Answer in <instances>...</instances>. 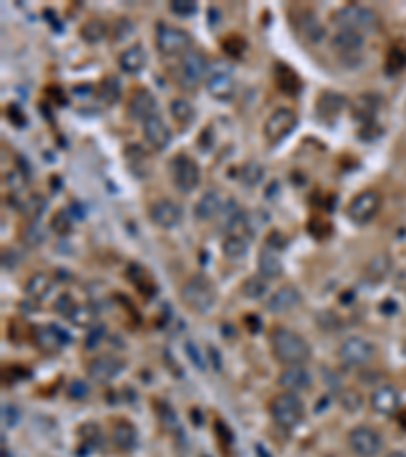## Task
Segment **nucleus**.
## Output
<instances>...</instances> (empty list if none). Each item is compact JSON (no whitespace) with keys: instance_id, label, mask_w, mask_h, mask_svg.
Masks as SVG:
<instances>
[{"instance_id":"48","label":"nucleus","mask_w":406,"mask_h":457,"mask_svg":"<svg viewBox=\"0 0 406 457\" xmlns=\"http://www.w3.org/2000/svg\"><path fill=\"white\" fill-rule=\"evenodd\" d=\"M132 31H134V25L128 21V19H118L116 23H114V27H112V35H114V41H124V39H128L130 35H132Z\"/></svg>"},{"instance_id":"10","label":"nucleus","mask_w":406,"mask_h":457,"mask_svg":"<svg viewBox=\"0 0 406 457\" xmlns=\"http://www.w3.org/2000/svg\"><path fill=\"white\" fill-rule=\"evenodd\" d=\"M380 203H382L380 193L374 189H366L351 200L348 205V218L355 226H366L368 222L376 218Z\"/></svg>"},{"instance_id":"35","label":"nucleus","mask_w":406,"mask_h":457,"mask_svg":"<svg viewBox=\"0 0 406 457\" xmlns=\"http://www.w3.org/2000/svg\"><path fill=\"white\" fill-rule=\"evenodd\" d=\"M268 293V281L256 275V277H248L242 285H240V295L246 301H258Z\"/></svg>"},{"instance_id":"1","label":"nucleus","mask_w":406,"mask_h":457,"mask_svg":"<svg viewBox=\"0 0 406 457\" xmlns=\"http://www.w3.org/2000/svg\"><path fill=\"white\" fill-rule=\"evenodd\" d=\"M272 356L285 366H303L311 358V345L289 327H274L270 331Z\"/></svg>"},{"instance_id":"43","label":"nucleus","mask_w":406,"mask_h":457,"mask_svg":"<svg viewBox=\"0 0 406 457\" xmlns=\"http://www.w3.org/2000/svg\"><path fill=\"white\" fill-rule=\"evenodd\" d=\"M405 67H406V51L398 49V47L390 49L388 55H386V74L394 76V74L403 71Z\"/></svg>"},{"instance_id":"7","label":"nucleus","mask_w":406,"mask_h":457,"mask_svg":"<svg viewBox=\"0 0 406 457\" xmlns=\"http://www.w3.org/2000/svg\"><path fill=\"white\" fill-rule=\"evenodd\" d=\"M290 25L299 37H303L309 43H321L325 37V27L319 23V17L305 6H294L290 10Z\"/></svg>"},{"instance_id":"12","label":"nucleus","mask_w":406,"mask_h":457,"mask_svg":"<svg viewBox=\"0 0 406 457\" xmlns=\"http://www.w3.org/2000/svg\"><path fill=\"white\" fill-rule=\"evenodd\" d=\"M33 342H35V345L39 350H43L47 354H58L67 343L71 342V338L59 325L45 323V325H35L33 327Z\"/></svg>"},{"instance_id":"49","label":"nucleus","mask_w":406,"mask_h":457,"mask_svg":"<svg viewBox=\"0 0 406 457\" xmlns=\"http://www.w3.org/2000/svg\"><path fill=\"white\" fill-rule=\"evenodd\" d=\"M104 336H106V327L104 325H94V327H89V331H87L86 336V347L87 350H94L96 345H100V342L104 340Z\"/></svg>"},{"instance_id":"6","label":"nucleus","mask_w":406,"mask_h":457,"mask_svg":"<svg viewBox=\"0 0 406 457\" xmlns=\"http://www.w3.org/2000/svg\"><path fill=\"white\" fill-rule=\"evenodd\" d=\"M297 128V114L290 108H276L264 122V141L270 146H276L287 141L290 132Z\"/></svg>"},{"instance_id":"28","label":"nucleus","mask_w":406,"mask_h":457,"mask_svg":"<svg viewBox=\"0 0 406 457\" xmlns=\"http://www.w3.org/2000/svg\"><path fill=\"white\" fill-rule=\"evenodd\" d=\"M258 273L266 281L268 279H279L283 275V262L279 257V250H274L270 246L262 248L261 255H258Z\"/></svg>"},{"instance_id":"33","label":"nucleus","mask_w":406,"mask_h":457,"mask_svg":"<svg viewBox=\"0 0 406 457\" xmlns=\"http://www.w3.org/2000/svg\"><path fill=\"white\" fill-rule=\"evenodd\" d=\"M171 116L175 118V122H179L181 126H191L197 118V112L193 108V104L185 98H175L173 102L169 104Z\"/></svg>"},{"instance_id":"41","label":"nucleus","mask_w":406,"mask_h":457,"mask_svg":"<svg viewBox=\"0 0 406 457\" xmlns=\"http://www.w3.org/2000/svg\"><path fill=\"white\" fill-rule=\"evenodd\" d=\"M222 49L230 55V58H242L244 55V51L248 49V43H246V39L242 37V35H228L224 41H222Z\"/></svg>"},{"instance_id":"30","label":"nucleus","mask_w":406,"mask_h":457,"mask_svg":"<svg viewBox=\"0 0 406 457\" xmlns=\"http://www.w3.org/2000/svg\"><path fill=\"white\" fill-rule=\"evenodd\" d=\"M274 82L281 92L289 94V96H297L301 92V78L290 69L289 65H283L279 63L276 69H274Z\"/></svg>"},{"instance_id":"51","label":"nucleus","mask_w":406,"mask_h":457,"mask_svg":"<svg viewBox=\"0 0 406 457\" xmlns=\"http://www.w3.org/2000/svg\"><path fill=\"white\" fill-rule=\"evenodd\" d=\"M2 419L6 427H15L19 423V408L15 404H4L2 406Z\"/></svg>"},{"instance_id":"4","label":"nucleus","mask_w":406,"mask_h":457,"mask_svg":"<svg viewBox=\"0 0 406 457\" xmlns=\"http://www.w3.org/2000/svg\"><path fill=\"white\" fill-rule=\"evenodd\" d=\"M331 21L339 27V31H372L378 25V15L368 8V6H360V4H346L339 10L333 12Z\"/></svg>"},{"instance_id":"39","label":"nucleus","mask_w":406,"mask_h":457,"mask_svg":"<svg viewBox=\"0 0 406 457\" xmlns=\"http://www.w3.org/2000/svg\"><path fill=\"white\" fill-rule=\"evenodd\" d=\"M98 98L108 106L116 104L120 100V82H118V78H114V76L104 78L100 87H98Z\"/></svg>"},{"instance_id":"55","label":"nucleus","mask_w":406,"mask_h":457,"mask_svg":"<svg viewBox=\"0 0 406 457\" xmlns=\"http://www.w3.org/2000/svg\"><path fill=\"white\" fill-rule=\"evenodd\" d=\"M211 139H213V137H211V130H209V128H207V130L203 132L202 137H200V144H202L205 150H209V143H211ZM203 148H202V150H203Z\"/></svg>"},{"instance_id":"19","label":"nucleus","mask_w":406,"mask_h":457,"mask_svg":"<svg viewBox=\"0 0 406 457\" xmlns=\"http://www.w3.org/2000/svg\"><path fill=\"white\" fill-rule=\"evenodd\" d=\"M122 370H124V362L116 356H100V358L91 360V364L87 366L89 378L96 382H110Z\"/></svg>"},{"instance_id":"9","label":"nucleus","mask_w":406,"mask_h":457,"mask_svg":"<svg viewBox=\"0 0 406 457\" xmlns=\"http://www.w3.org/2000/svg\"><path fill=\"white\" fill-rule=\"evenodd\" d=\"M339 360L348 366V368H358V366H364L368 364L374 354H376V347L374 343L366 338H360V336H351L346 342L339 345Z\"/></svg>"},{"instance_id":"44","label":"nucleus","mask_w":406,"mask_h":457,"mask_svg":"<svg viewBox=\"0 0 406 457\" xmlns=\"http://www.w3.org/2000/svg\"><path fill=\"white\" fill-rule=\"evenodd\" d=\"M51 228L55 230L59 236H67V234L73 230V216L67 214L65 209H61V212H58V214L53 216V220H51Z\"/></svg>"},{"instance_id":"8","label":"nucleus","mask_w":406,"mask_h":457,"mask_svg":"<svg viewBox=\"0 0 406 457\" xmlns=\"http://www.w3.org/2000/svg\"><path fill=\"white\" fill-rule=\"evenodd\" d=\"M155 43L163 55H179L183 51L187 53V49L191 45V35L185 29H179L173 25H159Z\"/></svg>"},{"instance_id":"5","label":"nucleus","mask_w":406,"mask_h":457,"mask_svg":"<svg viewBox=\"0 0 406 457\" xmlns=\"http://www.w3.org/2000/svg\"><path fill=\"white\" fill-rule=\"evenodd\" d=\"M169 171L173 177L175 187L181 191V193H191L193 189H197L200 181H202V173L197 163L189 157V155H175L169 163Z\"/></svg>"},{"instance_id":"21","label":"nucleus","mask_w":406,"mask_h":457,"mask_svg":"<svg viewBox=\"0 0 406 457\" xmlns=\"http://www.w3.org/2000/svg\"><path fill=\"white\" fill-rule=\"evenodd\" d=\"M299 303H301V291L297 286L285 285L270 295L266 307L272 313H289L290 309H294Z\"/></svg>"},{"instance_id":"17","label":"nucleus","mask_w":406,"mask_h":457,"mask_svg":"<svg viewBox=\"0 0 406 457\" xmlns=\"http://www.w3.org/2000/svg\"><path fill=\"white\" fill-rule=\"evenodd\" d=\"M143 132H145V141L155 150H165L171 144V128L167 126V122L159 114L150 116L148 120L143 122Z\"/></svg>"},{"instance_id":"13","label":"nucleus","mask_w":406,"mask_h":457,"mask_svg":"<svg viewBox=\"0 0 406 457\" xmlns=\"http://www.w3.org/2000/svg\"><path fill=\"white\" fill-rule=\"evenodd\" d=\"M209 69V61L200 51H187L179 65L181 86H195Z\"/></svg>"},{"instance_id":"54","label":"nucleus","mask_w":406,"mask_h":457,"mask_svg":"<svg viewBox=\"0 0 406 457\" xmlns=\"http://www.w3.org/2000/svg\"><path fill=\"white\" fill-rule=\"evenodd\" d=\"M6 116H8V120H10L15 126H25V124H27V120H25V116L21 112V108L15 106V104H10V106L6 108Z\"/></svg>"},{"instance_id":"32","label":"nucleus","mask_w":406,"mask_h":457,"mask_svg":"<svg viewBox=\"0 0 406 457\" xmlns=\"http://www.w3.org/2000/svg\"><path fill=\"white\" fill-rule=\"evenodd\" d=\"M390 270H392V260L390 257H386V255H378L374 257L368 264H366V279L370 281V283H382L388 275H390Z\"/></svg>"},{"instance_id":"57","label":"nucleus","mask_w":406,"mask_h":457,"mask_svg":"<svg viewBox=\"0 0 406 457\" xmlns=\"http://www.w3.org/2000/svg\"><path fill=\"white\" fill-rule=\"evenodd\" d=\"M400 421H403V427L406 429V411L405 413H400Z\"/></svg>"},{"instance_id":"22","label":"nucleus","mask_w":406,"mask_h":457,"mask_svg":"<svg viewBox=\"0 0 406 457\" xmlns=\"http://www.w3.org/2000/svg\"><path fill=\"white\" fill-rule=\"evenodd\" d=\"M207 92L218 102H230L236 94V84L230 71H215L207 80Z\"/></svg>"},{"instance_id":"26","label":"nucleus","mask_w":406,"mask_h":457,"mask_svg":"<svg viewBox=\"0 0 406 457\" xmlns=\"http://www.w3.org/2000/svg\"><path fill=\"white\" fill-rule=\"evenodd\" d=\"M112 443L120 451H132L139 443V433L130 421H118L112 429Z\"/></svg>"},{"instance_id":"40","label":"nucleus","mask_w":406,"mask_h":457,"mask_svg":"<svg viewBox=\"0 0 406 457\" xmlns=\"http://www.w3.org/2000/svg\"><path fill=\"white\" fill-rule=\"evenodd\" d=\"M126 161H128V165H130V169L134 171V175L143 177L146 173V163H148V159H146L143 146L130 144V146L126 148Z\"/></svg>"},{"instance_id":"36","label":"nucleus","mask_w":406,"mask_h":457,"mask_svg":"<svg viewBox=\"0 0 406 457\" xmlns=\"http://www.w3.org/2000/svg\"><path fill=\"white\" fill-rule=\"evenodd\" d=\"M80 35H82V39L89 43V45H96V43H100V41H104L106 39V35H108V27H106V23L104 21H100V19H91V21H87L82 25V29H80Z\"/></svg>"},{"instance_id":"2","label":"nucleus","mask_w":406,"mask_h":457,"mask_svg":"<svg viewBox=\"0 0 406 457\" xmlns=\"http://www.w3.org/2000/svg\"><path fill=\"white\" fill-rule=\"evenodd\" d=\"M181 301L185 307H189L195 313H209L211 307L215 305V286L207 277L193 275L181 286Z\"/></svg>"},{"instance_id":"50","label":"nucleus","mask_w":406,"mask_h":457,"mask_svg":"<svg viewBox=\"0 0 406 457\" xmlns=\"http://www.w3.org/2000/svg\"><path fill=\"white\" fill-rule=\"evenodd\" d=\"M67 395H69V399L84 400L87 395H89V386H87L84 380H73V382L69 384V388H67Z\"/></svg>"},{"instance_id":"14","label":"nucleus","mask_w":406,"mask_h":457,"mask_svg":"<svg viewBox=\"0 0 406 457\" xmlns=\"http://www.w3.org/2000/svg\"><path fill=\"white\" fill-rule=\"evenodd\" d=\"M126 114L134 122H145L150 116L157 114V98L152 96V92L146 87L134 89L126 104Z\"/></svg>"},{"instance_id":"38","label":"nucleus","mask_w":406,"mask_h":457,"mask_svg":"<svg viewBox=\"0 0 406 457\" xmlns=\"http://www.w3.org/2000/svg\"><path fill=\"white\" fill-rule=\"evenodd\" d=\"M238 179L246 185V187H256L261 185V181L264 179V169L261 163L248 161L238 169Z\"/></svg>"},{"instance_id":"53","label":"nucleus","mask_w":406,"mask_h":457,"mask_svg":"<svg viewBox=\"0 0 406 457\" xmlns=\"http://www.w3.org/2000/svg\"><path fill=\"white\" fill-rule=\"evenodd\" d=\"M73 305H76V301H73L69 295H61L58 301H55V309H58L61 315H65V317L71 313Z\"/></svg>"},{"instance_id":"25","label":"nucleus","mask_w":406,"mask_h":457,"mask_svg":"<svg viewBox=\"0 0 406 457\" xmlns=\"http://www.w3.org/2000/svg\"><path fill=\"white\" fill-rule=\"evenodd\" d=\"M118 65L124 74L136 76L146 67V51L143 45H130L128 49H124L118 58Z\"/></svg>"},{"instance_id":"37","label":"nucleus","mask_w":406,"mask_h":457,"mask_svg":"<svg viewBox=\"0 0 406 457\" xmlns=\"http://www.w3.org/2000/svg\"><path fill=\"white\" fill-rule=\"evenodd\" d=\"M222 250H224V257L230 258V260H240V258L246 257L248 252V242L244 236L240 234H230L224 244H222Z\"/></svg>"},{"instance_id":"45","label":"nucleus","mask_w":406,"mask_h":457,"mask_svg":"<svg viewBox=\"0 0 406 457\" xmlns=\"http://www.w3.org/2000/svg\"><path fill=\"white\" fill-rule=\"evenodd\" d=\"M169 10L177 17H193L197 12V2H193V0H171Z\"/></svg>"},{"instance_id":"46","label":"nucleus","mask_w":406,"mask_h":457,"mask_svg":"<svg viewBox=\"0 0 406 457\" xmlns=\"http://www.w3.org/2000/svg\"><path fill=\"white\" fill-rule=\"evenodd\" d=\"M185 354H187V358H189V362H191L197 370H205L207 362H205V356H203V352L200 350L197 343L185 342Z\"/></svg>"},{"instance_id":"3","label":"nucleus","mask_w":406,"mask_h":457,"mask_svg":"<svg viewBox=\"0 0 406 457\" xmlns=\"http://www.w3.org/2000/svg\"><path fill=\"white\" fill-rule=\"evenodd\" d=\"M270 417L283 429H294L305 417V404L294 393H281L268 404Z\"/></svg>"},{"instance_id":"24","label":"nucleus","mask_w":406,"mask_h":457,"mask_svg":"<svg viewBox=\"0 0 406 457\" xmlns=\"http://www.w3.org/2000/svg\"><path fill=\"white\" fill-rule=\"evenodd\" d=\"M313 378L305 366H287L279 376V384L283 388H287L289 393H299V390H307L311 386Z\"/></svg>"},{"instance_id":"34","label":"nucleus","mask_w":406,"mask_h":457,"mask_svg":"<svg viewBox=\"0 0 406 457\" xmlns=\"http://www.w3.org/2000/svg\"><path fill=\"white\" fill-rule=\"evenodd\" d=\"M67 319L78 327H94L98 319V309L89 303H76Z\"/></svg>"},{"instance_id":"18","label":"nucleus","mask_w":406,"mask_h":457,"mask_svg":"<svg viewBox=\"0 0 406 457\" xmlns=\"http://www.w3.org/2000/svg\"><path fill=\"white\" fill-rule=\"evenodd\" d=\"M370 406L372 411L382 415V417H390L398 411L400 406V395L398 390L392 386V384H384V386H378L376 390L372 393L370 397Z\"/></svg>"},{"instance_id":"31","label":"nucleus","mask_w":406,"mask_h":457,"mask_svg":"<svg viewBox=\"0 0 406 457\" xmlns=\"http://www.w3.org/2000/svg\"><path fill=\"white\" fill-rule=\"evenodd\" d=\"M51 288H53V281L47 275H43V273L33 275L27 281V286H25L29 299H33V301H45L49 297Z\"/></svg>"},{"instance_id":"15","label":"nucleus","mask_w":406,"mask_h":457,"mask_svg":"<svg viewBox=\"0 0 406 457\" xmlns=\"http://www.w3.org/2000/svg\"><path fill=\"white\" fill-rule=\"evenodd\" d=\"M148 216L152 220V224H157L163 230H173L181 224L183 220V209L179 203L171 200H159L155 201L148 209Z\"/></svg>"},{"instance_id":"11","label":"nucleus","mask_w":406,"mask_h":457,"mask_svg":"<svg viewBox=\"0 0 406 457\" xmlns=\"http://www.w3.org/2000/svg\"><path fill=\"white\" fill-rule=\"evenodd\" d=\"M348 443L353 454L360 457H374L382 451L384 439L378 433L376 429L366 427V425H358L349 431Z\"/></svg>"},{"instance_id":"23","label":"nucleus","mask_w":406,"mask_h":457,"mask_svg":"<svg viewBox=\"0 0 406 457\" xmlns=\"http://www.w3.org/2000/svg\"><path fill=\"white\" fill-rule=\"evenodd\" d=\"M224 203H226V200L222 198V193L218 189H207L195 203V218L200 222H209V220L218 218Z\"/></svg>"},{"instance_id":"16","label":"nucleus","mask_w":406,"mask_h":457,"mask_svg":"<svg viewBox=\"0 0 406 457\" xmlns=\"http://www.w3.org/2000/svg\"><path fill=\"white\" fill-rule=\"evenodd\" d=\"M331 47L337 51V55L351 63V59H360L362 47H364V37L362 33L355 31H337L331 39Z\"/></svg>"},{"instance_id":"29","label":"nucleus","mask_w":406,"mask_h":457,"mask_svg":"<svg viewBox=\"0 0 406 457\" xmlns=\"http://www.w3.org/2000/svg\"><path fill=\"white\" fill-rule=\"evenodd\" d=\"M246 212H242V207L233 200H226L222 212L218 214V226L224 230H240L244 222Z\"/></svg>"},{"instance_id":"52","label":"nucleus","mask_w":406,"mask_h":457,"mask_svg":"<svg viewBox=\"0 0 406 457\" xmlns=\"http://www.w3.org/2000/svg\"><path fill=\"white\" fill-rule=\"evenodd\" d=\"M342 404H344L346 411H358L360 404H362V399H360V395H358L355 390H348V393L342 397Z\"/></svg>"},{"instance_id":"56","label":"nucleus","mask_w":406,"mask_h":457,"mask_svg":"<svg viewBox=\"0 0 406 457\" xmlns=\"http://www.w3.org/2000/svg\"><path fill=\"white\" fill-rule=\"evenodd\" d=\"M386 457H406L405 451H392V454H388Z\"/></svg>"},{"instance_id":"47","label":"nucleus","mask_w":406,"mask_h":457,"mask_svg":"<svg viewBox=\"0 0 406 457\" xmlns=\"http://www.w3.org/2000/svg\"><path fill=\"white\" fill-rule=\"evenodd\" d=\"M45 207H47V201L43 200L41 196H30L29 200L25 201V205H23V212L27 216H30V218H39Z\"/></svg>"},{"instance_id":"42","label":"nucleus","mask_w":406,"mask_h":457,"mask_svg":"<svg viewBox=\"0 0 406 457\" xmlns=\"http://www.w3.org/2000/svg\"><path fill=\"white\" fill-rule=\"evenodd\" d=\"M21 238H23V242L30 246V248H37V246H41L43 242H45V232L43 228L37 224V222H30L27 224L23 232H21Z\"/></svg>"},{"instance_id":"27","label":"nucleus","mask_w":406,"mask_h":457,"mask_svg":"<svg viewBox=\"0 0 406 457\" xmlns=\"http://www.w3.org/2000/svg\"><path fill=\"white\" fill-rule=\"evenodd\" d=\"M380 104H382V98L378 94H362L353 100L351 110L358 120H364L368 124V122H374V116H376Z\"/></svg>"},{"instance_id":"20","label":"nucleus","mask_w":406,"mask_h":457,"mask_svg":"<svg viewBox=\"0 0 406 457\" xmlns=\"http://www.w3.org/2000/svg\"><path fill=\"white\" fill-rule=\"evenodd\" d=\"M346 108V96L339 94V92H321V96L317 98V104H315V114L319 120L325 122H331L335 120L337 116L342 114V110Z\"/></svg>"},{"instance_id":"58","label":"nucleus","mask_w":406,"mask_h":457,"mask_svg":"<svg viewBox=\"0 0 406 457\" xmlns=\"http://www.w3.org/2000/svg\"><path fill=\"white\" fill-rule=\"evenodd\" d=\"M2 457H10V454H8V451H6V447H4V449H2Z\"/></svg>"}]
</instances>
